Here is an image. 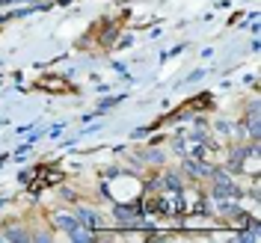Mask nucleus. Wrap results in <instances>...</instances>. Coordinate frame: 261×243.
<instances>
[{"label":"nucleus","instance_id":"obj_1","mask_svg":"<svg viewBox=\"0 0 261 243\" xmlns=\"http://www.w3.org/2000/svg\"><path fill=\"white\" fill-rule=\"evenodd\" d=\"M39 86H42V89H60V92H71L68 80H63V77H42V80H39Z\"/></svg>","mask_w":261,"mask_h":243}]
</instances>
